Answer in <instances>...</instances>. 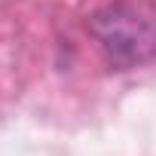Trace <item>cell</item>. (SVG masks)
Segmentation results:
<instances>
[{
	"label": "cell",
	"mask_w": 156,
	"mask_h": 156,
	"mask_svg": "<svg viewBox=\"0 0 156 156\" xmlns=\"http://www.w3.org/2000/svg\"><path fill=\"white\" fill-rule=\"evenodd\" d=\"M89 31L113 67H138L156 58V12L147 3H110L89 19Z\"/></svg>",
	"instance_id": "1"
}]
</instances>
